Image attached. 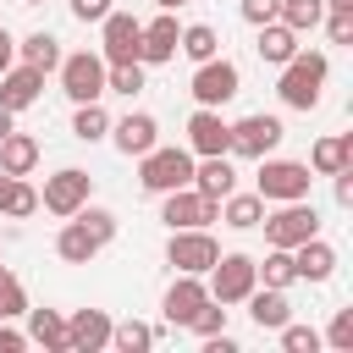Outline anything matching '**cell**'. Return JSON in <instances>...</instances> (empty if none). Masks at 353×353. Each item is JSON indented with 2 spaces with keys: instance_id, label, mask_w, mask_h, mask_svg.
Wrapping results in <instances>:
<instances>
[{
  "instance_id": "1",
  "label": "cell",
  "mask_w": 353,
  "mask_h": 353,
  "mask_svg": "<svg viewBox=\"0 0 353 353\" xmlns=\"http://www.w3.org/2000/svg\"><path fill=\"white\" fill-rule=\"evenodd\" d=\"M325 72H331V61H325L320 50H298V55L281 66V83H276L281 105H287V110H314V105H320V88H325Z\"/></svg>"
},
{
  "instance_id": "2",
  "label": "cell",
  "mask_w": 353,
  "mask_h": 353,
  "mask_svg": "<svg viewBox=\"0 0 353 353\" xmlns=\"http://www.w3.org/2000/svg\"><path fill=\"white\" fill-rule=\"evenodd\" d=\"M138 182L143 193H171V188H188L193 182V149H149L138 154Z\"/></svg>"
},
{
  "instance_id": "3",
  "label": "cell",
  "mask_w": 353,
  "mask_h": 353,
  "mask_svg": "<svg viewBox=\"0 0 353 353\" xmlns=\"http://www.w3.org/2000/svg\"><path fill=\"white\" fill-rule=\"evenodd\" d=\"M309 165L303 160H259V176H254V193L265 204H287V199H309Z\"/></svg>"
},
{
  "instance_id": "4",
  "label": "cell",
  "mask_w": 353,
  "mask_h": 353,
  "mask_svg": "<svg viewBox=\"0 0 353 353\" xmlns=\"http://www.w3.org/2000/svg\"><path fill=\"white\" fill-rule=\"evenodd\" d=\"M165 259H171L176 276H204V270L221 259V243L210 237V226H182V232H171Z\"/></svg>"
},
{
  "instance_id": "5",
  "label": "cell",
  "mask_w": 353,
  "mask_h": 353,
  "mask_svg": "<svg viewBox=\"0 0 353 353\" xmlns=\"http://www.w3.org/2000/svg\"><path fill=\"white\" fill-rule=\"evenodd\" d=\"M61 94L72 99V105H83V99H99L105 94V55H94V50H77V55H61Z\"/></svg>"
},
{
  "instance_id": "6",
  "label": "cell",
  "mask_w": 353,
  "mask_h": 353,
  "mask_svg": "<svg viewBox=\"0 0 353 353\" xmlns=\"http://www.w3.org/2000/svg\"><path fill=\"white\" fill-rule=\"evenodd\" d=\"M259 226H265V243H270V248H298L303 237H314V232H320V215H314V204L287 199V204H281L276 215H265Z\"/></svg>"
},
{
  "instance_id": "7",
  "label": "cell",
  "mask_w": 353,
  "mask_h": 353,
  "mask_svg": "<svg viewBox=\"0 0 353 353\" xmlns=\"http://www.w3.org/2000/svg\"><path fill=\"white\" fill-rule=\"evenodd\" d=\"M193 99L199 105H210V110H221L226 99H237V88H243V72L226 61V55H210V61H199V72H193Z\"/></svg>"
},
{
  "instance_id": "8",
  "label": "cell",
  "mask_w": 353,
  "mask_h": 353,
  "mask_svg": "<svg viewBox=\"0 0 353 353\" xmlns=\"http://www.w3.org/2000/svg\"><path fill=\"white\" fill-rule=\"evenodd\" d=\"M88 193H94V176L88 171H77V165H61L55 176H44V193H39V204L50 210V215H77L83 204H88Z\"/></svg>"
},
{
  "instance_id": "9",
  "label": "cell",
  "mask_w": 353,
  "mask_h": 353,
  "mask_svg": "<svg viewBox=\"0 0 353 353\" xmlns=\"http://www.w3.org/2000/svg\"><path fill=\"white\" fill-rule=\"evenodd\" d=\"M165 204H160V221L171 226V232H182V226H210V221H221V199H204L193 182L188 188H171V193H160Z\"/></svg>"
},
{
  "instance_id": "10",
  "label": "cell",
  "mask_w": 353,
  "mask_h": 353,
  "mask_svg": "<svg viewBox=\"0 0 353 353\" xmlns=\"http://www.w3.org/2000/svg\"><path fill=\"white\" fill-rule=\"evenodd\" d=\"M254 287H259V270H254L248 254H221L210 265V298L215 303H243Z\"/></svg>"
},
{
  "instance_id": "11",
  "label": "cell",
  "mask_w": 353,
  "mask_h": 353,
  "mask_svg": "<svg viewBox=\"0 0 353 353\" xmlns=\"http://www.w3.org/2000/svg\"><path fill=\"white\" fill-rule=\"evenodd\" d=\"M226 127H232V149H226V154H243V160H265V154L281 143V121L265 116V110H254V116H243V121H226Z\"/></svg>"
},
{
  "instance_id": "12",
  "label": "cell",
  "mask_w": 353,
  "mask_h": 353,
  "mask_svg": "<svg viewBox=\"0 0 353 353\" xmlns=\"http://www.w3.org/2000/svg\"><path fill=\"white\" fill-rule=\"evenodd\" d=\"M99 55H105V66H121V61H138V39H143V22L132 17V11H110L105 22H99Z\"/></svg>"
},
{
  "instance_id": "13",
  "label": "cell",
  "mask_w": 353,
  "mask_h": 353,
  "mask_svg": "<svg viewBox=\"0 0 353 353\" xmlns=\"http://www.w3.org/2000/svg\"><path fill=\"white\" fill-rule=\"evenodd\" d=\"M188 149L204 160V154H226L232 149V127L221 121V110H210V105H199L193 116H188Z\"/></svg>"
},
{
  "instance_id": "14",
  "label": "cell",
  "mask_w": 353,
  "mask_h": 353,
  "mask_svg": "<svg viewBox=\"0 0 353 353\" xmlns=\"http://www.w3.org/2000/svg\"><path fill=\"white\" fill-rule=\"evenodd\" d=\"M110 347V314L105 309H77L66 320V353H99Z\"/></svg>"
},
{
  "instance_id": "15",
  "label": "cell",
  "mask_w": 353,
  "mask_h": 353,
  "mask_svg": "<svg viewBox=\"0 0 353 353\" xmlns=\"http://www.w3.org/2000/svg\"><path fill=\"white\" fill-rule=\"evenodd\" d=\"M39 88H44V72H39V66H28V61H22V66L11 61V66L0 72V105H6L11 116H17V110H28V105L39 99Z\"/></svg>"
},
{
  "instance_id": "16",
  "label": "cell",
  "mask_w": 353,
  "mask_h": 353,
  "mask_svg": "<svg viewBox=\"0 0 353 353\" xmlns=\"http://www.w3.org/2000/svg\"><path fill=\"white\" fill-rule=\"evenodd\" d=\"M176 33H182V28H176V17H171V11H160L154 22H143L138 61H143V66H160V61H171V55H176Z\"/></svg>"
},
{
  "instance_id": "17",
  "label": "cell",
  "mask_w": 353,
  "mask_h": 353,
  "mask_svg": "<svg viewBox=\"0 0 353 353\" xmlns=\"http://www.w3.org/2000/svg\"><path fill=\"white\" fill-rule=\"evenodd\" d=\"M292 270H298V281H331V270H336V248L314 232V237H303V243L292 248Z\"/></svg>"
},
{
  "instance_id": "18",
  "label": "cell",
  "mask_w": 353,
  "mask_h": 353,
  "mask_svg": "<svg viewBox=\"0 0 353 353\" xmlns=\"http://www.w3.org/2000/svg\"><path fill=\"white\" fill-rule=\"evenodd\" d=\"M110 132H116V149H121V154H149V149L160 143V121H154L149 110H132V116H121Z\"/></svg>"
},
{
  "instance_id": "19",
  "label": "cell",
  "mask_w": 353,
  "mask_h": 353,
  "mask_svg": "<svg viewBox=\"0 0 353 353\" xmlns=\"http://www.w3.org/2000/svg\"><path fill=\"white\" fill-rule=\"evenodd\" d=\"M204 298H210V287H204L199 276H176V281L165 287V303H160V309H165V320H171V325H188V320H193V309H199Z\"/></svg>"
},
{
  "instance_id": "20",
  "label": "cell",
  "mask_w": 353,
  "mask_h": 353,
  "mask_svg": "<svg viewBox=\"0 0 353 353\" xmlns=\"http://www.w3.org/2000/svg\"><path fill=\"white\" fill-rule=\"evenodd\" d=\"M99 248H105V243H99V237H94V232H88L77 215H66V226L55 232V254H61L66 265H88Z\"/></svg>"
},
{
  "instance_id": "21",
  "label": "cell",
  "mask_w": 353,
  "mask_h": 353,
  "mask_svg": "<svg viewBox=\"0 0 353 353\" xmlns=\"http://www.w3.org/2000/svg\"><path fill=\"white\" fill-rule=\"evenodd\" d=\"M243 303H248V314H254V325H259V331H276V325H287V320H292V303H287V292H281V287H254Z\"/></svg>"
},
{
  "instance_id": "22",
  "label": "cell",
  "mask_w": 353,
  "mask_h": 353,
  "mask_svg": "<svg viewBox=\"0 0 353 353\" xmlns=\"http://www.w3.org/2000/svg\"><path fill=\"white\" fill-rule=\"evenodd\" d=\"M193 188H199L204 199H226V193L237 188L232 160H226V154H204V165H193Z\"/></svg>"
},
{
  "instance_id": "23",
  "label": "cell",
  "mask_w": 353,
  "mask_h": 353,
  "mask_svg": "<svg viewBox=\"0 0 353 353\" xmlns=\"http://www.w3.org/2000/svg\"><path fill=\"white\" fill-rule=\"evenodd\" d=\"M39 165V138H28V132H6L0 138V171H11V176H28Z\"/></svg>"
},
{
  "instance_id": "24",
  "label": "cell",
  "mask_w": 353,
  "mask_h": 353,
  "mask_svg": "<svg viewBox=\"0 0 353 353\" xmlns=\"http://www.w3.org/2000/svg\"><path fill=\"white\" fill-rule=\"evenodd\" d=\"M342 165H353V132L320 138V143L309 149V171H320V176H336Z\"/></svg>"
},
{
  "instance_id": "25",
  "label": "cell",
  "mask_w": 353,
  "mask_h": 353,
  "mask_svg": "<svg viewBox=\"0 0 353 353\" xmlns=\"http://www.w3.org/2000/svg\"><path fill=\"white\" fill-rule=\"evenodd\" d=\"M221 221H226L232 232H248V226H259V221H265V199H259V193H237V188H232V193L221 199Z\"/></svg>"
},
{
  "instance_id": "26",
  "label": "cell",
  "mask_w": 353,
  "mask_h": 353,
  "mask_svg": "<svg viewBox=\"0 0 353 353\" xmlns=\"http://www.w3.org/2000/svg\"><path fill=\"white\" fill-rule=\"evenodd\" d=\"M292 55H298V33H292L287 22H265V28H259V61L287 66Z\"/></svg>"
},
{
  "instance_id": "27",
  "label": "cell",
  "mask_w": 353,
  "mask_h": 353,
  "mask_svg": "<svg viewBox=\"0 0 353 353\" xmlns=\"http://www.w3.org/2000/svg\"><path fill=\"white\" fill-rule=\"evenodd\" d=\"M28 342H39L50 353H66V320L55 309H28Z\"/></svg>"
},
{
  "instance_id": "28",
  "label": "cell",
  "mask_w": 353,
  "mask_h": 353,
  "mask_svg": "<svg viewBox=\"0 0 353 353\" xmlns=\"http://www.w3.org/2000/svg\"><path fill=\"white\" fill-rule=\"evenodd\" d=\"M176 50L199 66V61H210V55H221V33L210 28V22H188L182 33H176Z\"/></svg>"
},
{
  "instance_id": "29",
  "label": "cell",
  "mask_w": 353,
  "mask_h": 353,
  "mask_svg": "<svg viewBox=\"0 0 353 353\" xmlns=\"http://www.w3.org/2000/svg\"><path fill=\"white\" fill-rule=\"evenodd\" d=\"M17 55H22L28 66H39V72H55V66H61V39L39 28V33H28V39L17 44Z\"/></svg>"
},
{
  "instance_id": "30",
  "label": "cell",
  "mask_w": 353,
  "mask_h": 353,
  "mask_svg": "<svg viewBox=\"0 0 353 353\" xmlns=\"http://www.w3.org/2000/svg\"><path fill=\"white\" fill-rule=\"evenodd\" d=\"M110 132V116H105V105L99 99H83L77 105V116H72V138H83V143H99Z\"/></svg>"
},
{
  "instance_id": "31",
  "label": "cell",
  "mask_w": 353,
  "mask_h": 353,
  "mask_svg": "<svg viewBox=\"0 0 353 353\" xmlns=\"http://www.w3.org/2000/svg\"><path fill=\"white\" fill-rule=\"evenodd\" d=\"M110 347L116 353H143V347H154V325H143V320H110Z\"/></svg>"
},
{
  "instance_id": "32",
  "label": "cell",
  "mask_w": 353,
  "mask_h": 353,
  "mask_svg": "<svg viewBox=\"0 0 353 353\" xmlns=\"http://www.w3.org/2000/svg\"><path fill=\"white\" fill-rule=\"evenodd\" d=\"M320 17H325V6H320V0H281V6H276V22H287L292 33H314V28H320Z\"/></svg>"
},
{
  "instance_id": "33",
  "label": "cell",
  "mask_w": 353,
  "mask_h": 353,
  "mask_svg": "<svg viewBox=\"0 0 353 353\" xmlns=\"http://www.w3.org/2000/svg\"><path fill=\"white\" fill-rule=\"evenodd\" d=\"M254 270H259V281H265V287H281V292L298 281V270H292V248H270V254H265V265L254 259Z\"/></svg>"
},
{
  "instance_id": "34",
  "label": "cell",
  "mask_w": 353,
  "mask_h": 353,
  "mask_svg": "<svg viewBox=\"0 0 353 353\" xmlns=\"http://www.w3.org/2000/svg\"><path fill=\"white\" fill-rule=\"evenodd\" d=\"M143 88V61H121V66H105V94H138Z\"/></svg>"
},
{
  "instance_id": "35",
  "label": "cell",
  "mask_w": 353,
  "mask_h": 353,
  "mask_svg": "<svg viewBox=\"0 0 353 353\" xmlns=\"http://www.w3.org/2000/svg\"><path fill=\"white\" fill-rule=\"evenodd\" d=\"M39 210V193L22 182V176H11V193H6V204H0V215H11V221H28Z\"/></svg>"
},
{
  "instance_id": "36",
  "label": "cell",
  "mask_w": 353,
  "mask_h": 353,
  "mask_svg": "<svg viewBox=\"0 0 353 353\" xmlns=\"http://www.w3.org/2000/svg\"><path fill=\"white\" fill-rule=\"evenodd\" d=\"M188 331H193V336H215V331H226V303H215V298H204V303L193 309V320H188Z\"/></svg>"
},
{
  "instance_id": "37",
  "label": "cell",
  "mask_w": 353,
  "mask_h": 353,
  "mask_svg": "<svg viewBox=\"0 0 353 353\" xmlns=\"http://www.w3.org/2000/svg\"><path fill=\"white\" fill-rule=\"evenodd\" d=\"M17 314H28V287L11 270H0V320H17Z\"/></svg>"
},
{
  "instance_id": "38",
  "label": "cell",
  "mask_w": 353,
  "mask_h": 353,
  "mask_svg": "<svg viewBox=\"0 0 353 353\" xmlns=\"http://www.w3.org/2000/svg\"><path fill=\"white\" fill-rule=\"evenodd\" d=\"M276 331H281V353H314V347H320V331H314V325H292V320H287V325H276Z\"/></svg>"
},
{
  "instance_id": "39",
  "label": "cell",
  "mask_w": 353,
  "mask_h": 353,
  "mask_svg": "<svg viewBox=\"0 0 353 353\" xmlns=\"http://www.w3.org/2000/svg\"><path fill=\"white\" fill-rule=\"evenodd\" d=\"M77 221H83L99 243H110V237H116V215H110V210H99V204H83V210H77Z\"/></svg>"
},
{
  "instance_id": "40",
  "label": "cell",
  "mask_w": 353,
  "mask_h": 353,
  "mask_svg": "<svg viewBox=\"0 0 353 353\" xmlns=\"http://www.w3.org/2000/svg\"><path fill=\"white\" fill-rule=\"evenodd\" d=\"M320 22H325L331 44H353V6H336V11H325Z\"/></svg>"
},
{
  "instance_id": "41",
  "label": "cell",
  "mask_w": 353,
  "mask_h": 353,
  "mask_svg": "<svg viewBox=\"0 0 353 353\" xmlns=\"http://www.w3.org/2000/svg\"><path fill=\"white\" fill-rule=\"evenodd\" d=\"M325 342H331L336 353H347V347H353V309H336V314H331V331H325Z\"/></svg>"
},
{
  "instance_id": "42",
  "label": "cell",
  "mask_w": 353,
  "mask_h": 353,
  "mask_svg": "<svg viewBox=\"0 0 353 353\" xmlns=\"http://www.w3.org/2000/svg\"><path fill=\"white\" fill-rule=\"evenodd\" d=\"M276 6H281V0H243L237 11H243V22H254V28H265V22H276Z\"/></svg>"
},
{
  "instance_id": "43",
  "label": "cell",
  "mask_w": 353,
  "mask_h": 353,
  "mask_svg": "<svg viewBox=\"0 0 353 353\" xmlns=\"http://www.w3.org/2000/svg\"><path fill=\"white\" fill-rule=\"evenodd\" d=\"M110 11H116L110 0H72V17H77V22H105Z\"/></svg>"
},
{
  "instance_id": "44",
  "label": "cell",
  "mask_w": 353,
  "mask_h": 353,
  "mask_svg": "<svg viewBox=\"0 0 353 353\" xmlns=\"http://www.w3.org/2000/svg\"><path fill=\"white\" fill-rule=\"evenodd\" d=\"M28 347V331H11L6 320H0V353H22Z\"/></svg>"
},
{
  "instance_id": "45",
  "label": "cell",
  "mask_w": 353,
  "mask_h": 353,
  "mask_svg": "<svg viewBox=\"0 0 353 353\" xmlns=\"http://www.w3.org/2000/svg\"><path fill=\"white\" fill-rule=\"evenodd\" d=\"M336 204H342V210L353 204V165H342V171H336Z\"/></svg>"
},
{
  "instance_id": "46",
  "label": "cell",
  "mask_w": 353,
  "mask_h": 353,
  "mask_svg": "<svg viewBox=\"0 0 353 353\" xmlns=\"http://www.w3.org/2000/svg\"><path fill=\"white\" fill-rule=\"evenodd\" d=\"M11 61H17V39H11V33H6V28H0V72H6V66H11Z\"/></svg>"
},
{
  "instance_id": "47",
  "label": "cell",
  "mask_w": 353,
  "mask_h": 353,
  "mask_svg": "<svg viewBox=\"0 0 353 353\" xmlns=\"http://www.w3.org/2000/svg\"><path fill=\"white\" fill-rule=\"evenodd\" d=\"M6 132H11V110L0 105V138H6Z\"/></svg>"
},
{
  "instance_id": "48",
  "label": "cell",
  "mask_w": 353,
  "mask_h": 353,
  "mask_svg": "<svg viewBox=\"0 0 353 353\" xmlns=\"http://www.w3.org/2000/svg\"><path fill=\"white\" fill-rule=\"evenodd\" d=\"M6 193H11V171H0V204H6Z\"/></svg>"
},
{
  "instance_id": "49",
  "label": "cell",
  "mask_w": 353,
  "mask_h": 353,
  "mask_svg": "<svg viewBox=\"0 0 353 353\" xmlns=\"http://www.w3.org/2000/svg\"><path fill=\"white\" fill-rule=\"evenodd\" d=\"M154 6H160V11H182L188 0H154Z\"/></svg>"
},
{
  "instance_id": "50",
  "label": "cell",
  "mask_w": 353,
  "mask_h": 353,
  "mask_svg": "<svg viewBox=\"0 0 353 353\" xmlns=\"http://www.w3.org/2000/svg\"><path fill=\"white\" fill-rule=\"evenodd\" d=\"M320 6H325V11H336V6H353V0H320Z\"/></svg>"
},
{
  "instance_id": "51",
  "label": "cell",
  "mask_w": 353,
  "mask_h": 353,
  "mask_svg": "<svg viewBox=\"0 0 353 353\" xmlns=\"http://www.w3.org/2000/svg\"><path fill=\"white\" fill-rule=\"evenodd\" d=\"M22 6H44V0H22Z\"/></svg>"
},
{
  "instance_id": "52",
  "label": "cell",
  "mask_w": 353,
  "mask_h": 353,
  "mask_svg": "<svg viewBox=\"0 0 353 353\" xmlns=\"http://www.w3.org/2000/svg\"><path fill=\"white\" fill-rule=\"evenodd\" d=\"M0 270H6V265H0Z\"/></svg>"
}]
</instances>
